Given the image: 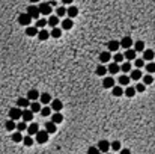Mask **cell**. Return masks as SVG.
I'll use <instances>...</instances> for the list:
<instances>
[{"label": "cell", "mask_w": 155, "mask_h": 154, "mask_svg": "<svg viewBox=\"0 0 155 154\" xmlns=\"http://www.w3.org/2000/svg\"><path fill=\"white\" fill-rule=\"evenodd\" d=\"M35 136H36V142L38 144H45V142H48V136L50 135L47 133L45 130H39Z\"/></svg>", "instance_id": "obj_1"}, {"label": "cell", "mask_w": 155, "mask_h": 154, "mask_svg": "<svg viewBox=\"0 0 155 154\" xmlns=\"http://www.w3.org/2000/svg\"><path fill=\"white\" fill-rule=\"evenodd\" d=\"M38 9H39V14H42V15H51V12H53V8L48 3H39Z\"/></svg>", "instance_id": "obj_2"}, {"label": "cell", "mask_w": 155, "mask_h": 154, "mask_svg": "<svg viewBox=\"0 0 155 154\" xmlns=\"http://www.w3.org/2000/svg\"><path fill=\"white\" fill-rule=\"evenodd\" d=\"M30 18H36V20H39V9H38V6H35V5H30L29 8H27V12H26Z\"/></svg>", "instance_id": "obj_3"}, {"label": "cell", "mask_w": 155, "mask_h": 154, "mask_svg": "<svg viewBox=\"0 0 155 154\" xmlns=\"http://www.w3.org/2000/svg\"><path fill=\"white\" fill-rule=\"evenodd\" d=\"M21 113H23V111H21V109H18V107H12L11 111H9V119L17 121V119L21 118Z\"/></svg>", "instance_id": "obj_4"}, {"label": "cell", "mask_w": 155, "mask_h": 154, "mask_svg": "<svg viewBox=\"0 0 155 154\" xmlns=\"http://www.w3.org/2000/svg\"><path fill=\"white\" fill-rule=\"evenodd\" d=\"M18 23H20L21 26L29 27V26H30V23H32V18H30L27 14H20V17H18Z\"/></svg>", "instance_id": "obj_5"}, {"label": "cell", "mask_w": 155, "mask_h": 154, "mask_svg": "<svg viewBox=\"0 0 155 154\" xmlns=\"http://www.w3.org/2000/svg\"><path fill=\"white\" fill-rule=\"evenodd\" d=\"M29 106H30V101H29L26 97H20V98L17 100V107L21 109V111H24V109H29Z\"/></svg>", "instance_id": "obj_6"}, {"label": "cell", "mask_w": 155, "mask_h": 154, "mask_svg": "<svg viewBox=\"0 0 155 154\" xmlns=\"http://www.w3.org/2000/svg\"><path fill=\"white\" fill-rule=\"evenodd\" d=\"M132 39H131V36H124L121 41H119V47H124L125 50H128V49H131V46H132Z\"/></svg>", "instance_id": "obj_7"}, {"label": "cell", "mask_w": 155, "mask_h": 154, "mask_svg": "<svg viewBox=\"0 0 155 154\" xmlns=\"http://www.w3.org/2000/svg\"><path fill=\"white\" fill-rule=\"evenodd\" d=\"M50 109H51V111H54V112H60L62 111V107H63V103L59 100V98H54V100H51L50 101Z\"/></svg>", "instance_id": "obj_8"}, {"label": "cell", "mask_w": 155, "mask_h": 154, "mask_svg": "<svg viewBox=\"0 0 155 154\" xmlns=\"http://www.w3.org/2000/svg\"><path fill=\"white\" fill-rule=\"evenodd\" d=\"M98 150H99V153H108V150H110V142L108 141H99L98 142V147H97Z\"/></svg>", "instance_id": "obj_9"}, {"label": "cell", "mask_w": 155, "mask_h": 154, "mask_svg": "<svg viewBox=\"0 0 155 154\" xmlns=\"http://www.w3.org/2000/svg\"><path fill=\"white\" fill-rule=\"evenodd\" d=\"M32 118H33V113L30 109H24L23 113H21V119H23L24 122H32Z\"/></svg>", "instance_id": "obj_10"}, {"label": "cell", "mask_w": 155, "mask_h": 154, "mask_svg": "<svg viewBox=\"0 0 155 154\" xmlns=\"http://www.w3.org/2000/svg\"><path fill=\"white\" fill-rule=\"evenodd\" d=\"M136 56H137V53L132 50V49H128V50H125V53H124V59H126L128 62H129V60H136V59H137Z\"/></svg>", "instance_id": "obj_11"}, {"label": "cell", "mask_w": 155, "mask_h": 154, "mask_svg": "<svg viewBox=\"0 0 155 154\" xmlns=\"http://www.w3.org/2000/svg\"><path fill=\"white\" fill-rule=\"evenodd\" d=\"M99 62H101V65H104V63H107V62H110V59H112V55H110V52H102V53H99Z\"/></svg>", "instance_id": "obj_12"}, {"label": "cell", "mask_w": 155, "mask_h": 154, "mask_svg": "<svg viewBox=\"0 0 155 154\" xmlns=\"http://www.w3.org/2000/svg\"><path fill=\"white\" fill-rule=\"evenodd\" d=\"M115 85H116V83H115V79H113V77H104L102 86L105 88V89H112Z\"/></svg>", "instance_id": "obj_13"}, {"label": "cell", "mask_w": 155, "mask_h": 154, "mask_svg": "<svg viewBox=\"0 0 155 154\" xmlns=\"http://www.w3.org/2000/svg\"><path fill=\"white\" fill-rule=\"evenodd\" d=\"M39 131V127H38V124L36 122H32L29 127H27V136H35L36 133Z\"/></svg>", "instance_id": "obj_14"}, {"label": "cell", "mask_w": 155, "mask_h": 154, "mask_svg": "<svg viewBox=\"0 0 155 154\" xmlns=\"http://www.w3.org/2000/svg\"><path fill=\"white\" fill-rule=\"evenodd\" d=\"M107 49H108V52H118V49H119V41H116V39L108 41L107 42Z\"/></svg>", "instance_id": "obj_15"}, {"label": "cell", "mask_w": 155, "mask_h": 154, "mask_svg": "<svg viewBox=\"0 0 155 154\" xmlns=\"http://www.w3.org/2000/svg\"><path fill=\"white\" fill-rule=\"evenodd\" d=\"M154 57H155L154 50H151V49H145V52H143V60L152 62V59H154Z\"/></svg>", "instance_id": "obj_16"}, {"label": "cell", "mask_w": 155, "mask_h": 154, "mask_svg": "<svg viewBox=\"0 0 155 154\" xmlns=\"http://www.w3.org/2000/svg\"><path fill=\"white\" fill-rule=\"evenodd\" d=\"M38 39L39 41H47L48 38H50V32H47L45 29H41V30H38Z\"/></svg>", "instance_id": "obj_17"}, {"label": "cell", "mask_w": 155, "mask_h": 154, "mask_svg": "<svg viewBox=\"0 0 155 154\" xmlns=\"http://www.w3.org/2000/svg\"><path fill=\"white\" fill-rule=\"evenodd\" d=\"M29 101H36L38 98H39V92L36 91V89H30L29 92H27V97H26Z\"/></svg>", "instance_id": "obj_18"}, {"label": "cell", "mask_w": 155, "mask_h": 154, "mask_svg": "<svg viewBox=\"0 0 155 154\" xmlns=\"http://www.w3.org/2000/svg\"><path fill=\"white\" fill-rule=\"evenodd\" d=\"M142 77H143V74L140 70H131L129 71V79H132V80H140Z\"/></svg>", "instance_id": "obj_19"}, {"label": "cell", "mask_w": 155, "mask_h": 154, "mask_svg": "<svg viewBox=\"0 0 155 154\" xmlns=\"http://www.w3.org/2000/svg\"><path fill=\"white\" fill-rule=\"evenodd\" d=\"M66 14H68V18H75L77 15H78V9L75 8V6H69L68 9H66Z\"/></svg>", "instance_id": "obj_20"}, {"label": "cell", "mask_w": 155, "mask_h": 154, "mask_svg": "<svg viewBox=\"0 0 155 154\" xmlns=\"http://www.w3.org/2000/svg\"><path fill=\"white\" fill-rule=\"evenodd\" d=\"M62 121H63V115L60 112H54L53 116H51V122L53 124H60Z\"/></svg>", "instance_id": "obj_21"}, {"label": "cell", "mask_w": 155, "mask_h": 154, "mask_svg": "<svg viewBox=\"0 0 155 154\" xmlns=\"http://www.w3.org/2000/svg\"><path fill=\"white\" fill-rule=\"evenodd\" d=\"M107 71H108L110 74H116L118 71H121V68H119V65H118V63L112 62V63H110L108 67H107Z\"/></svg>", "instance_id": "obj_22"}, {"label": "cell", "mask_w": 155, "mask_h": 154, "mask_svg": "<svg viewBox=\"0 0 155 154\" xmlns=\"http://www.w3.org/2000/svg\"><path fill=\"white\" fill-rule=\"evenodd\" d=\"M72 26H74V23H72V20H71V18H65V20L62 21V27H63L65 30L72 29Z\"/></svg>", "instance_id": "obj_23"}, {"label": "cell", "mask_w": 155, "mask_h": 154, "mask_svg": "<svg viewBox=\"0 0 155 154\" xmlns=\"http://www.w3.org/2000/svg\"><path fill=\"white\" fill-rule=\"evenodd\" d=\"M132 46H134V49H132V50H134L136 53H139V52H145V42H143V41H137V42L132 44Z\"/></svg>", "instance_id": "obj_24"}, {"label": "cell", "mask_w": 155, "mask_h": 154, "mask_svg": "<svg viewBox=\"0 0 155 154\" xmlns=\"http://www.w3.org/2000/svg\"><path fill=\"white\" fill-rule=\"evenodd\" d=\"M47 24L51 26V27H57V24H59V18H57L56 15H50V18L47 20Z\"/></svg>", "instance_id": "obj_25"}, {"label": "cell", "mask_w": 155, "mask_h": 154, "mask_svg": "<svg viewBox=\"0 0 155 154\" xmlns=\"http://www.w3.org/2000/svg\"><path fill=\"white\" fill-rule=\"evenodd\" d=\"M56 124H53L51 121H48L47 124H45V131H47V133L48 135H51V133H56Z\"/></svg>", "instance_id": "obj_26"}, {"label": "cell", "mask_w": 155, "mask_h": 154, "mask_svg": "<svg viewBox=\"0 0 155 154\" xmlns=\"http://www.w3.org/2000/svg\"><path fill=\"white\" fill-rule=\"evenodd\" d=\"M119 68H121V71H122L124 74H126V73L131 71V63H129L128 60H126V62H122V65H121Z\"/></svg>", "instance_id": "obj_27"}, {"label": "cell", "mask_w": 155, "mask_h": 154, "mask_svg": "<svg viewBox=\"0 0 155 154\" xmlns=\"http://www.w3.org/2000/svg\"><path fill=\"white\" fill-rule=\"evenodd\" d=\"M112 94L115 95V97H121V95H124V89H122V88L121 86H113L112 88Z\"/></svg>", "instance_id": "obj_28"}, {"label": "cell", "mask_w": 155, "mask_h": 154, "mask_svg": "<svg viewBox=\"0 0 155 154\" xmlns=\"http://www.w3.org/2000/svg\"><path fill=\"white\" fill-rule=\"evenodd\" d=\"M39 100L42 104H48L51 101V95L50 94H39Z\"/></svg>", "instance_id": "obj_29"}, {"label": "cell", "mask_w": 155, "mask_h": 154, "mask_svg": "<svg viewBox=\"0 0 155 154\" xmlns=\"http://www.w3.org/2000/svg\"><path fill=\"white\" fill-rule=\"evenodd\" d=\"M29 109L32 111V113H35V112H41V104H39L38 101H32L30 106H29Z\"/></svg>", "instance_id": "obj_30"}, {"label": "cell", "mask_w": 155, "mask_h": 154, "mask_svg": "<svg viewBox=\"0 0 155 154\" xmlns=\"http://www.w3.org/2000/svg\"><path fill=\"white\" fill-rule=\"evenodd\" d=\"M145 70L148 71V74L152 76V74L155 73V63H154V62H148V63L145 65Z\"/></svg>", "instance_id": "obj_31"}, {"label": "cell", "mask_w": 155, "mask_h": 154, "mask_svg": "<svg viewBox=\"0 0 155 154\" xmlns=\"http://www.w3.org/2000/svg\"><path fill=\"white\" fill-rule=\"evenodd\" d=\"M124 95H126V97H134L136 95V89H134V88H132V86H126V89L124 91Z\"/></svg>", "instance_id": "obj_32"}, {"label": "cell", "mask_w": 155, "mask_h": 154, "mask_svg": "<svg viewBox=\"0 0 155 154\" xmlns=\"http://www.w3.org/2000/svg\"><path fill=\"white\" fill-rule=\"evenodd\" d=\"M95 73H97V76H105V73H107V67H105V65H98Z\"/></svg>", "instance_id": "obj_33"}, {"label": "cell", "mask_w": 155, "mask_h": 154, "mask_svg": "<svg viewBox=\"0 0 155 154\" xmlns=\"http://www.w3.org/2000/svg\"><path fill=\"white\" fill-rule=\"evenodd\" d=\"M26 35H27V36H36V35H38V29L29 26V27H26Z\"/></svg>", "instance_id": "obj_34"}, {"label": "cell", "mask_w": 155, "mask_h": 154, "mask_svg": "<svg viewBox=\"0 0 155 154\" xmlns=\"http://www.w3.org/2000/svg\"><path fill=\"white\" fill-rule=\"evenodd\" d=\"M128 83H129V77H128L126 74H122V76L119 77V85H121V86H128Z\"/></svg>", "instance_id": "obj_35"}, {"label": "cell", "mask_w": 155, "mask_h": 154, "mask_svg": "<svg viewBox=\"0 0 155 154\" xmlns=\"http://www.w3.org/2000/svg\"><path fill=\"white\" fill-rule=\"evenodd\" d=\"M5 127H6V130H8V131H12V130H15V128H17V124H15V121L9 119V121H6V122H5Z\"/></svg>", "instance_id": "obj_36"}, {"label": "cell", "mask_w": 155, "mask_h": 154, "mask_svg": "<svg viewBox=\"0 0 155 154\" xmlns=\"http://www.w3.org/2000/svg\"><path fill=\"white\" fill-rule=\"evenodd\" d=\"M60 35H62V29H59V27H53L50 32V36H53V38H60Z\"/></svg>", "instance_id": "obj_37"}, {"label": "cell", "mask_w": 155, "mask_h": 154, "mask_svg": "<svg viewBox=\"0 0 155 154\" xmlns=\"http://www.w3.org/2000/svg\"><path fill=\"white\" fill-rule=\"evenodd\" d=\"M142 80H143L142 83L146 86V85H152V82H154V77H152L151 74H146V76H143V77H142Z\"/></svg>", "instance_id": "obj_38"}, {"label": "cell", "mask_w": 155, "mask_h": 154, "mask_svg": "<svg viewBox=\"0 0 155 154\" xmlns=\"http://www.w3.org/2000/svg\"><path fill=\"white\" fill-rule=\"evenodd\" d=\"M42 116H50L51 115V109L48 107V106H44V107H41V112H39Z\"/></svg>", "instance_id": "obj_39"}, {"label": "cell", "mask_w": 155, "mask_h": 154, "mask_svg": "<svg viewBox=\"0 0 155 154\" xmlns=\"http://www.w3.org/2000/svg\"><path fill=\"white\" fill-rule=\"evenodd\" d=\"M66 15V9L63 8V6H59V8H56V17L57 18H60V17H65Z\"/></svg>", "instance_id": "obj_40"}, {"label": "cell", "mask_w": 155, "mask_h": 154, "mask_svg": "<svg viewBox=\"0 0 155 154\" xmlns=\"http://www.w3.org/2000/svg\"><path fill=\"white\" fill-rule=\"evenodd\" d=\"M47 26V20L45 18H39L38 23H36V29H45Z\"/></svg>", "instance_id": "obj_41"}, {"label": "cell", "mask_w": 155, "mask_h": 154, "mask_svg": "<svg viewBox=\"0 0 155 154\" xmlns=\"http://www.w3.org/2000/svg\"><path fill=\"white\" fill-rule=\"evenodd\" d=\"M12 141L14 142H23V135H21L20 131H15V133H12Z\"/></svg>", "instance_id": "obj_42"}, {"label": "cell", "mask_w": 155, "mask_h": 154, "mask_svg": "<svg viewBox=\"0 0 155 154\" xmlns=\"http://www.w3.org/2000/svg\"><path fill=\"white\" fill-rule=\"evenodd\" d=\"M23 144H24L26 147H32L35 142H33V138H32V136H24V138H23Z\"/></svg>", "instance_id": "obj_43"}, {"label": "cell", "mask_w": 155, "mask_h": 154, "mask_svg": "<svg viewBox=\"0 0 155 154\" xmlns=\"http://www.w3.org/2000/svg\"><path fill=\"white\" fill-rule=\"evenodd\" d=\"M113 62H115V63H118V65H119V63H122V62H124V55H122V53H116V55H115V57H113Z\"/></svg>", "instance_id": "obj_44"}, {"label": "cell", "mask_w": 155, "mask_h": 154, "mask_svg": "<svg viewBox=\"0 0 155 154\" xmlns=\"http://www.w3.org/2000/svg\"><path fill=\"white\" fill-rule=\"evenodd\" d=\"M17 130L20 131V133H21L23 130H27V122H24V121H20V122L17 124Z\"/></svg>", "instance_id": "obj_45"}, {"label": "cell", "mask_w": 155, "mask_h": 154, "mask_svg": "<svg viewBox=\"0 0 155 154\" xmlns=\"http://www.w3.org/2000/svg\"><path fill=\"white\" fill-rule=\"evenodd\" d=\"M110 148H112L113 151H121V150H122V147H121V142H118V141H115V142H112V144H110Z\"/></svg>", "instance_id": "obj_46"}, {"label": "cell", "mask_w": 155, "mask_h": 154, "mask_svg": "<svg viewBox=\"0 0 155 154\" xmlns=\"http://www.w3.org/2000/svg\"><path fill=\"white\" fill-rule=\"evenodd\" d=\"M134 89H136V92H143V91L146 89V86H145L142 82H139V83L136 85V88H134Z\"/></svg>", "instance_id": "obj_47"}, {"label": "cell", "mask_w": 155, "mask_h": 154, "mask_svg": "<svg viewBox=\"0 0 155 154\" xmlns=\"http://www.w3.org/2000/svg\"><path fill=\"white\" fill-rule=\"evenodd\" d=\"M134 63H136V67H137L139 70L145 67V60H143V59H136V60H134Z\"/></svg>", "instance_id": "obj_48"}, {"label": "cell", "mask_w": 155, "mask_h": 154, "mask_svg": "<svg viewBox=\"0 0 155 154\" xmlns=\"http://www.w3.org/2000/svg\"><path fill=\"white\" fill-rule=\"evenodd\" d=\"M87 154H101V153H99V150L97 147H91L89 150H87Z\"/></svg>", "instance_id": "obj_49"}, {"label": "cell", "mask_w": 155, "mask_h": 154, "mask_svg": "<svg viewBox=\"0 0 155 154\" xmlns=\"http://www.w3.org/2000/svg\"><path fill=\"white\" fill-rule=\"evenodd\" d=\"M121 154H131V151H129L128 148H122V150H121Z\"/></svg>", "instance_id": "obj_50"}, {"label": "cell", "mask_w": 155, "mask_h": 154, "mask_svg": "<svg viewBox=\"0 0 155 154\" xmlns=\"http://www.w3.org/2000/svg\"><path fill=\"white\" fill-rule=\"evenodd\" d=\"M62 2H63L65 5H71V3L74 2V0H62Z\"/></svg>", "instance_id": "obj_51"}, {"label": "cell", "mask_w": 155, "mask_h": 154, "mask_svg": "<svg viewBox=\"0 0 155 154\" xmlns=\"http://www.w3.org/2000/svg\"><path fill=\"white\" fill-rule=\"evenodd\" d=\"M39 0H30V3H38Z\"/></svg>", "instance_id": "obj_52"}, {"label": "cell", "mask_w": 155, "mask_h": 154, "mask_svg": "<svg viewBox=\"0 0 155 154\" xmlns=\"http://www.w3.org/2000/svg\"><path fill=\"white\" fill-rule=\"evenodd\" d=\"M105 154H108V153H105Z\"/></svg>", "instance_id": "obj_53"}]
</instances>
